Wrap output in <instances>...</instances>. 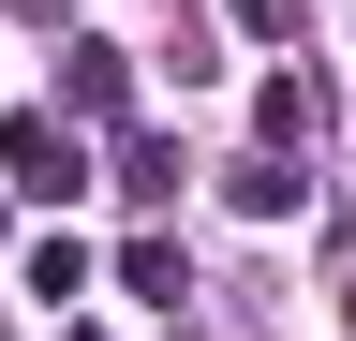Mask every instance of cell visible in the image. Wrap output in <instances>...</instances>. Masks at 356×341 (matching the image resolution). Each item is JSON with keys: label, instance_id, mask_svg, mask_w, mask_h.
<instances>
[{"label": "cell", "instance_id": "1", "mask_svg": "<svg viewBox=\"0 0 356 341\" xmlns=\"http://www.w3.org/2000/svg\"><path fill=\"white\" fill-rule=\"evenodd\" d=\"M0 178H15V193H44V208H60V193L89 178V149H74V119H0Z\"/></svg>", "mask_w": 356, "mask_h": 341}, {"label": "cell", "instance_id": "2", "mask_svg": "<svg viewBox=\"0 0 356 341\" xmlns=\"http://www.w3.org/2000/svg\"><path fill=\"white\" fill-rule=\"evenodd\" d=\"M60 119H134V45L74 30V45H60Z\"/></svg>", "mask_w": 356, "mask_h": 341}, {"label": "cell", "instance_id": "3", "mask_svg": "<svg viewBox=\"0 0 356 341\" xmlns=\"http://www.w3.org/2000/svg\"><path fill=\"white\" fill-rule=\"evenodd\" d=\"M252 134L282 163H312V149H327V90H312V74H267V90H252Z\"/></svg>", "mask_w": 356, "mask_h": 341}, {"label": "cell", "instance_id": "4", "mask_svg": "<svg viewBox=\"0 0 356 341\" xmlns=\"http://www.w3.org/2000/svg\"><path fill=\"white\" fill-rule=\"evenodd\" d=\"M222 193H238V208H252V223H282V208H297L312 178H297V163H282V149H252V163H238V178H222Z\"/></svg>", "mask_w": 356, "mask_h": 341}, {"label": "cell", "instance_id": "5", "mask_svg": "<svg viewBox=\"0 0 356 341\" xmlns=\"http://www.w3.org/2000/svg\"><path fill=\"white\" fill-rule=\"evenodd\" d=\"M119 193L163 208V193H178V149H163V134H119Z\"/></svg>", "mask_w": 356, "mask_h": 341}, {"label": "cell", "instance_id": "6", "mask_svg": "<svg viewBox=\"0 0 356 341\" xmlns=\"http://www.w3.org/2000/svg\"><path fill=\"white\" fill-rule=\"evenodd\" d=\"M119 282H134V297H193V267H178V238H134V252H119Z\"/></svg>", "mask_w": 356, "mask_h": 341}, {"label": "cell", "instance_id": "7", "mask_svg": "<svg viewBox=\"0 0 356 341\" xmlns=\"http://www.w3.org/2000/svg\"><path fill=\"white\" fill-rule=\"evenodd\" d=\"M30 297H89V252L74 238H30Z\"/></svg>", "mask_w": 356, "mask_h": 341}, {"label": "cell", "instance_id": "8", "mask_svg": "<svg viewBox=\"0 0 356 341\" xmlns=\"http://www.w3.org/2000/svg\"><path fill=\"white\" fill-rule=\"evenodd\" d=\"M222 15H238L252 45H282V15H297V0H222Z\"/></svg>", "mask_w": 356, "mask_h": 341}]
</instances>
